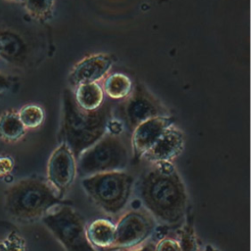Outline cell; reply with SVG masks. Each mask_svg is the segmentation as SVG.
Instances as JSON below:
<instances>
[{"label":"cell","mask_w":251,"mask_h":251,"mask_svg":"<svg viewBox=\"0 0 251 251\" xmlns=\"http://www.w3.org/2000/svg\"><path fill=\"white\" fill-rule=\"evenodd\" d=\"M86 235L94 247H112L115 241V225L105 219H97L86 227Z\"/></svg>","instance_id":"cell-14"},{"label":"cell","mask_w":251,"mask_h":251,"mask_svg":"<svg viewBox=\"0 0 251 251\" xmlns=\"http://www.w3.org/2000/svg\"><path fill=\"white\" fill-rule=\"evenodd\" d=\"M174 125V119L168 116H159L148 119L132 129L131 147L136 160L142 158L144 154L154 145L167 128Z\"/></svg>","instance_id":"cell-11"},{"label":"cell","mask_w":251,"mask_h":251,"mask_svg":"<svg viewBox=\"0 0 251 251\" xmlns=\"http://www.w3.org/2000/svg\"><path fill=\"white\" fill-rule=\"evenodd\" d=\"M77 174L76 159L66 143L62 142L51 154L47 165V179L63 197Z\"/></svg>","instance_id":"cell-9"},{"label":"cell","mask_w":251,"mask_h":251,"mask_svg":"<svg viewBox=\"0 0 251 251\" xmlns=\"http://www.w3.org/2000/svg\"><path fill=\"white\" fill-rule=\"evenodd\" d=\"M133 251H154V246L152 244H147V245H144L138 249H135Z\"/></svg>","instance_id":"cell-24"},{"label":"cell","mask_w":251,"mask_h":251,"mask_svg":"<svg viewBox=\"0 0 251 251\" xmlns=\"http://www.w3.org/2000/svg\"><path fill=\"white\" fill-rule=\"evenodd\" d=\"M121 110L123 119L130 129L148 119L169 115L161 103L142 87L131 91Z\"/></svg>","instance_id":"cell-8"},{"label":"cell","mask_w":251,"mask_h":251,"mask_svg":"<svg viewBox=\"0 0 251 251\" xmlns=\"http://www.w3.org/2000/svg\"><path fill=\"white\" fill-rule=\"evenodd\" d=\"M202 251H219V250L217 248H215L214 246H212L210 244H207Z\"/></svg>","instance_id":"cell-25"},{"label":"cell","mask_w":251,"mask_h":251,"mask_svg":"<svg viewBox=\"0 0 251 251\" xmlns=\"http://www.w3.org/2000/svg\"><path fill=\"white\" fill-rule=\"evenodd\" d=\"M8 1H15L16 2V1H21V0H8Z\"/></svg>","instance_id":"cell-26"},{"label":"cell","mask_w":251,"mask_h":251,"mask_svg":"<svg viewBox=\"0 0 251 251\" xmlns=\"http://www.w3.org/2000/svg\"><path fill=\"white\" fill-rule=\"evenodd\" d=\"M41 221L67 251H97L87 238L83 218L72 206L59 205Z\"/></svg>","instance_id":"cell-6"},{"label":"cell","mask_w":251,"mask_h":251,"mask_svg":"<svg viewBox=\"0 0 251 251\" xmlns=\"http://www.w3.org/2000/svg\"><path fill=\"white\" fill-rule=\"evenodd\" d=\"M25 127L18 113L8 111L0 116V137L6 141H17L25 135Z\"/></svg>","instance_id":"cell-17"},{"label":"cell","mask_w":251,"mask_h":251,"mask_svg":"<svg viewBox=\"0 0 251 251\" xmlns=\"http://www.w3.org/2000/svg\"><path fill=\"white\" fill-rule=\"evenodd\" d=\"M23 40L14 32L0 30V57L8 62H18L24 56Z\"/></svg>","instance_id":"cell-16"},{"label":"cell","mask_w":251,"mask_h":251,"mask_svg":"<svg viewBox=\"0 0 251 251\" xmlns=\"http://www.w3.org/2000/svg\"><path fill=\"white\" fill-rule=\"evenodd\" d=\"M134 179L125 171L100 173L84 176L81 186L91 200L108 214H119L126 206Z\"/></svg>","instance_id":"cell-4"},{"label":"cell","mask_w":251,"mask_h":251,"mask_svg":"<svg viewBox=\"0 0 251 251\" xmlns=\"http://www.w3.org/2000/svg\"><path fill=\"white\" fill-rule=\"evenodd\" d=\"M11 86V81L9 77L2 73H0V96H2L4 93L8 91V89Z\"/></svg>","instance_id":"cell-23"},{"label":"cell","mask_w":251,"mask_h":251,"mask_svg":"<svg viewBox=\"0 0 251 251\" xmlns=\"http://www.w3.org/2000/svg\"><path fill=\"white\" fill-rule=\"evenodd\" d=\"M75 88V101L82 110L94 111L104 103V92L99 82L83 83Z\"/></svg>","instance_id":"cell-13"},{"label":"cell","mask_w":251,"mask_h":251,"mask_svg":"<svg viewBox=\"0 0 251 251\" xmlns=\"http://www.w3.org/2000/svg\"><path fill=\"white\" fill-rule=\"evenodd\" d=\"M18 116L25 128H36L44 121L43 109L35 104H27L21 108Z\"/></svg>","instance_id":"cell-18"},{"label":"cell","mask_w":251,"mask_h":251,"mask_svg":"<svg viewBox=\"0 0 251 251\" xmlns=\"http://www.w3.org/2000/svg\"><path fill=\"white\" fill-rule=\"evenodd\" d=\"M183 148V133L172 126L166 129L143 157L151 163L171 162L182 152Z\"/></svg>","instance_id":"cell-12"},{"label":"cell","mask_w":251,"mask_h":251,"mask_svg":"<svg viewBox=\"0 0 251 251\" xmlns=\"http://www.w3.org/2000/svg\"><path fill=\"white\" fill-rule=\"evenodd\" d=\"M177 241L180 246V251H199V244L193 227L192 218L188 217L180 227Z\"/></svg>","instance_id":"cell-19"},{"label":"cell","mask_w":251,"mask_h":251,"mask_svg":"<svg viewBox=\"0 0 251 251\" xmlns=\"http://www.w3.org/2000/svg\"><path fill=\"white\" fill-rule=\"evenodd\" d=\"M153 164L139 177L137 194L156 220L167 225H177L187 214L188 195L185 185L172 162Z\"/></svg>","instance_id":"cell-1"},{"label":"cell","mask_w":251,"mask_h":251,"mask_svg":"<svg viewBox=\"0 0 251 251\" xmlns=\"http://www.w3.org/2000/svg\"><path fill=\"white\" fill-rule=\"evenodd\" d=\"M14 167V162L10 157L0 156V176L8 175Z\"/></svg>","instance_id":"cell-22"},{"label":"cell","mask_w":251,"mask_h":251,"mask_svg":"<svg viewBox=\"0 0 251 251\" xmlns=\"http://www.w3.org/2000/svg\"><path fill=\"white\" fill-rule=\"evenodd\" d=\"M128 161L129 153L125 141L120 135L106 132L79 155L76 159V170L84 177L100 173L124 171Z\"/></svg>","instance_id":"cell-5"},{"label":"cell","mask_w":251,"mask_h":251,"mask_svg":"<svg viewBox=\"0 0 251 251\" xmlns=\"http://www.w3.org/2000/svg\"><path fill=\"white\" fill-rule=\"evenodd\" d=\"M102 89L112 99H126L133 90V83L126 75L113 73L104 77Z\"/></svg>","instance_id":"cell-15"},{"label":"cell","mask_w":251,"mask_h":251,"mask_svg":"<svg viewBox=\"0 0 251 251\" xmlns=\"http://www.w3.org/2000/svg\"><path fill=\"white\" fill-rule=\"evenodd\" d=\"M110 119L109 104L103 103L94 111H85L77 106L74 93L69 89L65 90L61 135L75 159L107 132Z\"/></svg>","instance_id":"cell-2"},{"label":"cell","mask_w":251,"mask_h":251,"mask_svg":"<svg viewBox=\"0 0 251 251\" xmlns=\"http://www.w3.org/2000/svg\"><path fill=\"white\" fill-rule=\"evenodd\" d=\"M64 204L48 180L29 177L12 184L5 192V209L15 220L30 223Z\"/></svg>","instance_id":"cell-3"},{"label":"cell","mask_w":251,"mask_h":251,"mask_svg":"<svg viewBox=\"0 0 251 251\" xmlns=\"http://www.w3.org/2000/svg\"><path fill=\"white\" fill-rule=\"evenodd\" d=\"M114 65L111 55L105 53L89 55L76 63L69 74V83L76 87L83 83L98 82L104 78Z\"/></svg>","instance_id":"cell-10"},{"label":"cell","mask_w":251,"mask_h":251,"mask_svg":"<svg viewBox=\"0 0 251 251\" xmlns=\"http://www.w3.org/2000/svg\"><path fill=\"white\" fill-rule=\"evenodd\" d=\"M26 12L34 19L44 21L51 17L55 0H22Z\"/></svg>","instance_id":"cell-20"},{"label":"cell","mask_w":251,"mask_h":251,"mask_svg":"<svg viewBox=\"0 0 251 251\" xmlns=\"http://www.w3.org/2000/svg\"><path fill=\"white\" fill-rule=\"evenodd\" d=\"M155 223L145 212L132 210L125 214L115 226V241L111 248H132L145 241L152 233Z\"/></svg>","instance_id":"cell-7"},{"label":"cell","mask_w":251,"mask_h":251,"mask_svg":"<svg viewBox=\"0 0 251 251\" xmlns=\"http://www.w3.org/2000/svg\"><path fill=\"white\" fill-rule=\"evenodd\" d=\"M154 251H180V246L176 239L167 237L161 239L154 246Z\"/></svg>","instance_id":"cell-21"}]
</instances>
